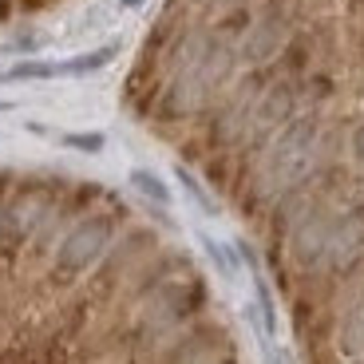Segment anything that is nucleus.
I'll list each match as a JSON object with an SVG mask.
<instances>
[{
  "instance_id": "nucleus-1",
  "label": "nucleus",
  "mask_w": 364,
  "mask_h": 364,
  "mask_svg": "<svg viewBox=\"0 0 364 364\" xmlns=\"http://www.w3.org/2000/svg\"><path fill=\"white\" fill-rule=\"evenodd\" d=\"M131 218V206L119 194H107L95 210H87L83 218H75L72 226L64 230V237L55 242L52 257L44 262V273H40V282L48 285L52 293H72L75 285H83L95 265L103 262V254L111 250L123 226Z\"/></svg>"
},
{
  "instance_id": "nucleus-2",
  "label": "nucleus",
  "mask_w": 364,
  "mask_h": 364,
  "mask_svg": "<svg viewBox=\"0 0 364 364\" xmlns=\"http://www.w3.org/2000/svg\"><path fill=\"white\" fill-rule=\"evenodd\" d=\"M119 55V48L115 44H107V48H95V52H83V55H75V60H64V64H55V75H87V72H100L103 64H111Z\"/></svg>"
},
{
  "instance_id": "nucleus-3",
  "label": "nucleus",
  "mask_w": 364,
  "mask_h": 364,
  "mask_svg": "<svg viewBox=\"0 0 364 364\" xmlns=\"http://www.w3.org/2000/svg\"><path fill=\"white\" fill-rule=\"evenodd\" d=\"M131 186H135L143 198H151V202H159V206H166L171 202V191H166V182L159 178V174H151V171H131Z\"/></svg>"
},
{
  "instance_id": "nucleus-4",
  "label": "nucleus",
  "mask_w": 364,
  "mask_h": 364,
  "mask_svg": "<svg viewBox=\"0 0 364 364\" xmlns=\"http://www.w3.org/2000/svg\"><path fill=\"white\" fill-rule=\"evenodd\" d=\"M52 75H55V64H48V60H24V64L9 68L4 80H52Z\"/></svg>"
},
{
  "instance_id": "nucleus-5",
  "label": "nucleus",
  "mask_w": 364,
  "mask_h": 364,
  "mask_svg": "<svg viewBox=\"0 0 364 364\" xmlns=\"http://www.w3.org/2000/svg\"><path fill=\"white\" fill-rule=\"evenodd\" d=\"M60 143L72 146V151H87V155H100L103 151V135H64Z\"/></svg>"
},
{
  "instance_id": "nucleus-6",
  "label": "nucleus",
  "mask_w": 364,
  "mask_h": 364,
  "mask_svg": "<svg viewBox=\"0 0 364 364\" xmlns=\"http://www.w3.org/2000/svg\"><path fill=\"white\" fill-rule=\"evenodd\" d=\"M178 178H182V186H186V191H191V194H194V202H198V206H202V210H206V214H214V210H218V206H214V202H210V198H206V191H202L198 182H194V178H191V171H186V166H178Z\"/></svg>"
},
{
  "instance_id": "nucleus-7",
  "label": "nucleus",
  "mask_w": 364,
  "mask_h": 364,
  "mask_svg": "<svg viewBox=\"0 0 364 364\" xmlns=\"http://www.w3.org/2000/svg\"><path fill=\"white\" fill-rule=\"evenodd\" d=\"M16 174L20 171H12V166H0V206H4V198H9L12 186H16Z\"/></svg>"
},
{
  "instance_id": "nucleus-8",
  "label": "nucleus",
  "mask_w": 364,
  "mask_h": 364,
  "mask_svg": "<svg viewBox=\"0 0 364 364\" xmlns=\"http://www.w3.org/2000/svg\"><path fill=\"white\" fill-rule=\"evenodd\" d=\"M55 4H60V0H20V12L32 16V12H48V9H55Z\"/></svg>"
},
{
  "instance_id": "nucleus-9",
  "label": "nucleus",
  "mask_w": 364,
  "mask_h": 364,
  "mask_svg": "<svg viewBox=\"0 0 364 364\" xmlns=\"http://www.w3.org/2000/svg\"><path fill=\"white\" fill-rule=\"evenodd\" d=\"M119 4H123V9H139V4H143V0H119Z\"/></svg>"
},
{
  "instance_id": "nucleus-10",
  "label": "nucleus",
  "mask_w": 364,
  "mask_h": 364,
  "mask_svg": "<svg viewBox=\"0 0 364 364\" xmlns=\"http://www.w3.org/2000/svg\"><path fill=\"white\" fill-rule=\"evenodd\" d=\"M12 107V103H4V100H0V111H9Z\"/></svg>"
}]
</instances>
